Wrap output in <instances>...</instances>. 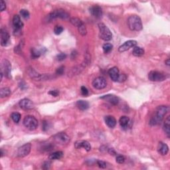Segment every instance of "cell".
I'll use <instances>...</instances> for the list:
<instances>
[{"label": "cell", "instance_id": "cell-4", "mask_svg": "<svg viewBox=\"0 0 170 170\" xmlns=\"http://www.w3.org/2000/svg\"><path fill=\"white\" fill-rule=\"evenodd\" d=\"M23 125L29 130H35L38 127V120L33 116H27L23 119Z\"/></svg>", "mask_w": 170, "mask_h": 170}, {"label": "cell", "instance_id": "cell-3", "mask_svg": "<svg viewBox=\"0 0 170 170\" xmlns=\"http://www.w3.org/2000/svg\"><path fill=\"white\" fill-rule=\"evenodd\" d=\"M99 29V37L101 39L105 41H110L112 38V32L110 31L109 28L102 23H98Z\"/></svg>", "mask_w": 170, "mask_h": 170}, {"label": "cell", "instance_id": "cell-12", "mask_svg": "<svg viewBox=\"0 0 170 170\" xmlns=\"http://www.w3.org/2000/svg\"><path fill=\"white\" fill-rule=\"evenodd\" d=\"M31 150V144H26L18 149L17 155H18L19 158H24L29 154Z\"/></svg>", "mask_w": 170, "mask_h": 170}, {"label": "cell", "instance_id": "cell-24", "mask_svg": "<svg viewBox=\"0 0 170 170\" xmlns=\"http://www.w3.org/2000/svg\"><path fill=\"white\" fill-rule=\"evenodd\" d=\"M163 130L165 132L166 134L168 136V138H169L170 136V116L167 117L165 120L163 124Z\"/></svg>", "mask_w": 170, "mask_h": 170}, {"label": "cell", "instance_id": "cell-8", "mask_svg": "<svg viewBox=\"0 0 170 170\" xmlns=\"http://www.w3.org/2000/svg\"><path fill=\"white\" fill-rule=\"evenodd\" d=\"M13 26L14 28V34L15 35H21V30L23 27V23L21 21L20 17L18 15H15L13 18Z\"/></svg>", "mask_w": 170, "mask_h": 170}, {"label": "cell", "instance_id": "cell-21", "mask_svg": "<svg viewBox=\"0 0 170 170\" xmlns=\"http://www.w3.org/2000/svg\"><path fill=\"white\" fill-rule=\"evenodd\" d=\"M46 49L44 47L40 49H36V48H32L31 49V57L33 58H37L39 57L41 55L44 54L46 52Z\"/></svg>", "mask_w": 170, "mask_h": 170}, {"label": "cell", "instance_id": "cell-31", "mask_svg": "<svg viewBox=\"0 0 170 170\" xmlns=\"http://www.w3.org/2000/svg\"><path fill=\"white\" fill-rule=\"evenodd\" d=\"M21 117V115L19 112H13L12 114V115H11V118L13 120V121L17 124L20 121Z\"/></svg>", "mask_w": 170, "mask_h": 170}, {"label": "cell", "instance_id": "cell-28", "mask_svg": "<svg viewBox=\"0 0 170 170\" xmlns=\"http://www.w3.org/2000/svg\"><path fill=\"white\" fill-rule=\"evenodd\" d=\"M10 94H11V90L9 88L4 87L1 88V90H0V97H1V98L9 96Z\"/></svg>", "mask_w": 170, "mask_h": 170}, {"label": "cell", "instance_id": "cell-37", "mask_svg": "<svg viewBox=\"0 0 170 170\" xmlns=\"http://www.w3.org/2000/svg\"><path fill=\"white\" fill-rule=\"evenodd\" d=\"M66 58V55L65 53H59L58 55H57V59L58 61H64Z\"/></svg>", "mask_w": 170, "mask_h": 170}, {"label": "cell", "instance_id": "cell-25", "mask_svg": "<svg viewBox=\"0 0 170 170\" xmlns=\"http://www.w3.org/2000/svg\"><path fill=\"white\" fill-rule=\"evenodd\" d=\"M77 107L80 110H86L89 108V104L87 101L85 100H78L77 102Z\"/></svg>", "mask_w": 170, "mask_h": 170}, {"label": "cell", "instance_id": "cell-35", "mask_svg": "<svg viewBox=\"0 0 170 170\" xmlns=\"http://www.w3.org/2000/svg\"><path fill=\"white\" fill-rule=\"evenodd\" d=\"M116 161L118 163H120V164H122V163H124V161H125V158L124 157L123 155H118L116 157Z\"/></svg>", "mask_w": 170, "mask_h": 170}, {"label": "cell", "instance_id": "cell-18", "mask_svg": "<svg viewBox=\"0 0 170 170\" xmlns=\"http://www.w3.org/2000/svg\"><path fill=\"white\" fill-rule=\"evenodd\" d=\"M108 74L113 81L117 82L118 80L119 77H120V72L119 69L116 67V66H114V67L108 70Z\"/></svg>", "mask_w": 170, "mask_h": 170}, {"label": "cell", "instance_id": "cell-7", "mask_svg": "<svg viewBox=\"0 0 170 170\" xmlns=\"http://www.w3.org/2000/svg\"><path fill=\"white\" fill-rule=\"evenodd\" d=\"M28 74L29 77L31 79H34L35 80H37V81H41V80H46L47 79H51V76L49 74H41L38 73L37 71H35L34 69L32 68H30L28 69Z\"/></svg>", "mask_w": 170, "mask_h": 170}, {"label": "cell", "instance_id": "cell-15", "mask_svg": "<svg viewBox=\"0 0 170 170\" xmlns=\"http://www.w3.org/2000/svg\"><path fill=\"white\" fill-rule=\"evenodd\" d=\"M89 11H90V14L94 16V18L97 19H100L102 18V9L98 5H93V6L90 7L89 8Z\"/></svg>", "mask_w": 170, "mask_h": 170}, {"label": "cell", "instance_id": "cell-26", "mask_svg": "<svg viewBox=\"0 0 170 170\" xmlns=\"http://www.w3.org/2000/svg\"><path fill=\"white\" fill-rule=\"evenodd\" d=\"M63 152L61 151L55 152L49 155V159L51 160H60L63 158Z\"/></svg>", "mask_w": 170, "mask_h": 170}, {"label": "cell", "instance_id": "cell-27", "mask_svg": "<svg viewBox=\"0 0 170 170\" xmlns=\"http://www.w3.org/2000/svg\"><path fill=\"white\" fill-rule=\"evenodd\" d=\"M132 54L134 56H135V57H142V55L144 54V50L142 49V47L136 46L134 47Z\"/></svg>", "mask_w": 170, "mask_h": 170}, {"label": "cell", "instance_id": "cell-13", "mask_svg": "<svg viewBox=\"0 0 170 170\" xmlns=\"http://www.w3.org/2000/svg\"><path fill=\"white\" fill-rule=\"evenodd\" d=\"M19 104L21 108L26 110H31L34 108V104L31 100L28 98H23L19 102Z\"/></svg>", "mask_w": 170, "mask_h": 170}, {"label": "cell", "instance_id": "cell-11", "mask_svg": "<svg viewBox=\"0 0 170 170\" xmlns=\"http://www.w3.org/2000/svg\"><path fill=\"white\" fill-rule=\"evenodd\" d=\"M11 71H12V65H11L9 61L6 59L3 60L1 63V72L8 79H10L12 77Z\"/></svg>", "mask_w": 170, "mask_h": 170}, {"label": "cell", "instance_id": "cell-46", "mask_svg": "<svg viewBox=\"0 0 170 170\" xmlns=\"http://www.w3.org/2000/svg\"><path fill=\"white\" fill-rule=\"evenodd\" d=\"M43 131H46L47 129H48V123H47V122H43Z\"/></svg>", "mask_w": 170, "mask_h": 170}, {"label": "cell", "instance_id": "cell-5", "mask_svg": "<svg viewBox=\"0 0 170 170\" xmlns=\"http://www.w3.org/2000/svg\"><path fill=\"white\" fill-rule=\"evenodd\" d=\"M69 18V14L65 10L62 9H58L54 10L51 13L47 15V19L48 21H51L54 19L60 18L63 19H66Z\"/></svg>", "mask_w": 170, "mask_h": 170}, {"label": "cell", "instance_id": "cell-36", "mask_svg": "<svg viewBox=\"0 0 170 170\" xmlns=\"http://www.w3.org/2000/svg\"><path fill=\"white\" fill-rule=\"evenodd\" d=\"M23 44H24V43L23 42V41H21L18 47H15V52L17 53H19L21 52L22 48H23Z\"/></svg>", "mask_w": 170, "mask_h": 170}, {"label": "cell", "instance_id": "cell-29", "mask_svg": "<svg viewBox=\"0 0 170 170\" xmlns=\"http://www.w3.org/2000/svg\"><path fill=\"white\" fill-rule=\"evenodd\" d=\"M70 22L75 27H80L81 25L83 24V22L82 21V20H80V19L77 18H72L70 19Z\"/></svg>", "mask_w": 170, "mask_h": 170}, {"label": "cell", "instance_id": "cell-42", "mask_svg": "<svg viewBox=\"0 0 170 170\" xmlns=\"http://www.w3.org/2000/svg\"><path fill=\"white\" fill-rule=\"evenodd\" d=\"M49 94L50 95H51L53 96H55V97H57L58 96V94H59V92L57 90H51L49 92Z\"/></svg>", "mask_w": 170, "mask_h": 170}, {"label": "cell", "instance_id": "cell-14", "mask_svg": "<svg viewBox=\"0 0 170 170\" xmlns=\"http://www.w3.org/2000/svg\"><path fill=\"white\" fill-rule=\"evenodd\" d=\"M137 45V41L134 40H130L125 42L124 44H122L121 46H120L118 51L120 53H123L128 51L131 48H133L136 46Z\"/></svg>", "mask_w": 170, "mask_h": 170}, {"label": "cell", "instance_id": "cell-2", "mask_svg": "<svg viewBox=\"0 0 170 170\" xmlns=\"http://www.w3.org/2000/svg\"><path fill=\"white\" fill-rule=\"evenodd\" d=\"M128 26L131 31H140L142 29V22L140 17L136 15L130 16L128 19Z\"/></svg>", "mask_w": 170, "mask_h": 170}, {"label": "cell", "instance_id": "cell-10", "mask_svg": "<svg viewBox=\"0 0 170 170\" xmlns=\"http://www.w3.org/2000/svg\"><path fill=\"white\" fill-rule=\"evenodd\" d=\"M107 85V82L104 77H98L94 79L93 81V86L97 90H101L104 88Z\"/></svg>", "mask_w": 170, "mask_h": 170}, {"label": "cell", "instance_id": "cell-23", "mask_svg": "<svg viewBox=\"0 0 170 170\" xmlns=\"http://www.w3.org/2000/svg\"><path fill=\"white\" fill-rule=\"evenodd\" d=\"M104 120H105L106 124H107V126L110 128H114L116 125V120L112 116H105Z\"/></svg>", "mask_w": 170, "mask_h": 170}, {"label": "cell", "instance_id": "cell-20", "mask_svg": "<svg viewBox=\"0 0 170 170\" xmlns=\"http://www.w3.org/2000/svg\"><path fill=\"white\" fill-rule=\"evenodd\" d=\"M119 123L122 128L124 130H127L128 128L130 127V120L128 116H122L119 120Z\"/></svg>", "mask_w": 170, "mask_h": 170}, {"label": "cell", "instance_id": "cell-45", "mask_svg": "<svg viewBox=\"0 0 170 170\" xmlns=\"http://www.w3.org/2000/svg\"><path fill=\"white\" fill-rule=\"evenodd\" d=\"M108 152L109 153L110 155H116V152H115V150H114L113 148H109V149H108Z\"/></svg>", "mask_w": 170, "mask_h": 170}, {"label": "cell", "instance_id": "cell-40", "mask_svg": "<svg viewBox=\"0 0 170 170\" xmlns=\"http://www.w3.org/2000/svg\"><path fill=\"white\" fill-rule=\"evenodd\" d=\"M64 71H65V66H61L57 69L56 74L57 75H62L64 73Z\"/></svg>", "mask_w": 170, "mask_h": 170}, {"label": "cell", "instance_id": "cell-39", "mask_svg": "<svg viewBox=\"0 0 170 170\" xmlns=\"http://www.w3.org/2000/svg\"><path fill=\"white\" fill-rule=\"evenodd\" d=\"M80 90H81V94L84 96H87L88 95V89L85 87V86H81V88H80Z\"/></svg>", "mask_w": 170, "mask_h": 170}, {"label": "cell", "instance_id": "cell-6", "mask_svg": "<svg viewBox=\"0 0 170 170\" xmlns=\"http://www.w3.org/2000/svg\"><path fill=\"white\" fill-rule=\"evenodd\" d=\"M148 78L149 80L153 82H161L165 80L168 78V76L163 72L152 71L149 72Z\"/></svg>", "mask_w": 170, "mask_h": 170}, {"label": "cell", "instance_id": "cell-19", "mask_svg": "<svg viewBox=\"0 0 170 170\" xmlns=\"http://www.w3.org/2000/svg\"><path fill=\"white\" fill-rule=\"evenodd\" d=\"M9 41V35L6 30L1 29V46H6Z\"/></svg>", "mask_w": 170, "mask_h": 170}, {"label": "cell", "instance_id": "cell-41", "mask_svg": "<svg viewBox=\"0 0 170 170\" xmlns=\"http://www.w3.org/2000/svg\"><path fill=\"white\" fill-rule=\"evenodd\" d=\"M51 163L50 162V161H45V162H44V163L43 164L42 168L43 169H49L50 168H51Z\"/></svg>", "mask_w": 170, "mask_h": 170}, {"label": "cell", "instance_id": "cell-9", "mask_svg": "<svg viewBox=\"0 0 170 170\" xmlns=\"http://www.w3.org/2000/svg\"><path fill=\"white\" fill-rule=\"evenodd\" d=\"M54 141L57 144H59L61 145L66 144L70 142V138L69 136L66 134L65 132H60L55 134L53 136Z\"/></svg>", "mask_w": 170, "mask_h": 170}, {"label": "cell", "instance_id": "cell-22", "mask_svg": "<svg viewBox=\"0 0 170 170\" xmlns=\"http://www.w3.org/2000/svg\"><path fill=\"white\" fill-rule=\"evenodd\" d=\"M158 152L161 155H166L168 154L169 147L165 143L160 142L158 145Z\"/></svg>", "mask_w": 170, "mask_h": 170}, {"label": "cell", "instance_id": "cell-16", "mask_svg": "<svg viewBox=\"0 0 170 170\" xmlns=\"http://www.w3.org/2000/svg\"><path fill=\"white\" fill-rule=\"evenodd\" d=\"M74 147L76 149L84 148L86 151L89 152L91 150V146L88 142L86 140L77 141L74 144Z\"/></svg>", "mask_w": 170, "mask_h": 170}, {"label": "cell", "instance_id": "cell-30", "mask_svg": "<svg viewBox=\"0 0 170 170\" xmlns=\"http://www.w3.org/2000/svg\"><path fill=\"white\" fill-rule=\"evenodd\" d=\"M112 48H113L112 45L110 43H105L102 47L103 51H104V53L106 54L109 53L112 50Z\"/></svg>", "mask_w": 170, "mask_h": 170}, {"label": "cell", "instance_id": "cell-44", "mask_svg": "<svg viewBox=\"0 0 170 170\" xmlns=\"http://www.w3.org/2000/svg\"><path fill=\"white\" fill-rule=\"evenodd\" d=\"M6 9V4L4 1L1 0V12H4V11Z\"/></svg>", "mask_w": 170, "mask_h": 170}, {"label": "cell", "instance_id": "cell-34", "mask_svg": "<svg viewBox=\"0 0 170 170\" xmlns=\"http://www.w3.org/2000/svg\"><path fill=\"white\" fill-rule=\"evenodd\" d=\"M20 14L21 15L22 18H23L24 19H29V12L27 9H21L20 11Z\"/></svg>", "mask_w": 170, "mask_h": 170}, {"label": "cell", "instance_id": "cell-43", "mask_svg": "<svg viewBox=\"0 0 170 170\" xmlns=\"http://www.w3.org/2000/svg\"><path fill=\"white\" fill-rule=\"evenodd\" d=\"M127 79V77L126 76V74H120V77H119V79H118V82H124L125 80H126Z\"/></svg>", "mask_w": 170, "mask_h": 170}, {"label": "cell", "instance_id": "cell-1", "mask_svg": "<svg viewBox=\"0 0 170 170\" xmlns=\"http://www.w3.org/2000/svg\"><path fill=\"white\" fill-rule=\"evenodd\" d=\"M168 111L169 107H167V106H160V107H158L156 108L154 116L150 119V124L151 126H155V125L160 124Z\"/></svg>", "mask_w": 170, "mask_h": 170}, {"label": "cell", "instance_id": "cell-17", "mask_svg": "<svg viewBox=\"0 0 170 170\" xmlns=\"http://www.w3.org/2000/svg\"><path fill=\"white\" fill-rule=\"evenodd\" d=\"M100 98L110 102V104H112V105H117L119 102L118 97L114 95V94H107V95L101 96Z\"/></svg>", "mask_w": 170, "mask_h": 170}, {"label": "cell", "instance_id": "cell-33", "mask_svg": "<svg viewBox=\"0 0 170 170\" xmlns=\"http://www.w3.org/2000/svg\"><path fill=\"white\" fill-rule=\"evenodd\" d=\"M63 27L62 26H56L54 27V33L55 35H60L61 33H63Z\"/></svg>", "mask_w": 170, "mask_h": 170}, {"label": "cell", "instance_id": "cell-38", "mask_svg": "<svg viewBox=\"0 0 170 170\" xmlns=\"http://www.w3.org/2000/svg\"><path fill=\"white\" fill-rule=\"evenodd\" d=\"M97 165L100 168H102V169H104L107 168V163H106V162H104V161H101V160L97 161Z\"/></svg>", "mask_w": 170, "mask_h": 170}, {"label": "cell", "instance_id": "cell-47", "mask_svg": "<svg viewBox=\"0 0 170 170\" xmlns=\"http://www.w3.org/2000/svg\"><path fill=\"white\" fill-rule=\"evenodd\" d=\"M165 63L166 64V65L169 66L170 65V62H169V58H168L166 61H165Z\"/></svg>", "mask_w": 170, "mask_h": 170}, {"label": "cell", "instance_id": "cell-32", "mask_svg": "<svg viewBox=\"0 0 170 170\" xmlns=\"http://www.w3.org/2000/svg\"><path fill=\"white\" fill-rule=\"evenodd\" d=\"M78 30H79V32L80 34L82 36L86 35V33H87V31H86V26H85L84 23L81 25L80 27H78Z\"/></svg>", "mask_w": 170, "mask_h": 170}]
</instances>
